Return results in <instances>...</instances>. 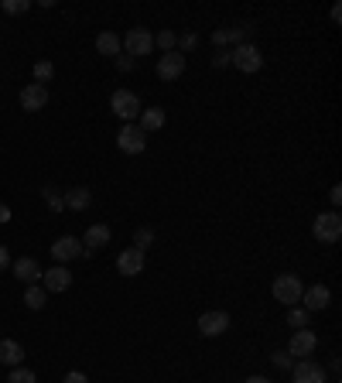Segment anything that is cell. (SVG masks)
<instances>
[{
    "mask_svg": "<svg viewBox=\"0 0 342 383\" xmlns=\"http://www.w3.org/2000/svg\"><path fill=\"white\" fill-rule=\"evenodd\" d=\"M116 148H120L123 154H141V151L147 148V134H144L137 123H123L120 134H116Z\"/></svg>",
    "mask_w": 342,
    "mask_h": 383,
    "instance_id": "6da1fadb",
    "label": "cell"
},
{
    "mask_svg": "<svg viewBox=\"0 0 342 383\" xmlns=\"http://www.w3.org/2000/svg\"><path fill=\"white\" fill-rule=\"evenodd\" d=\"M110 107H114V113L123 123H134V120L141 116V100H137L130 89H116L114 96H110Z\"/></svg>",
    "mask_w": 342,
    "mask_h": 383,
    "instance_id": "7a4b0ae2",
    "label": "cell"
},
{
    "mask_svg": "<svg viewBox=\"0 0 342 383\" xmlns=\"http://www.w3.org/2000/svg\"><path fill=\"white\" fill-rule=\"evenodd\" d=\"M312 233H315V240H322V243H339V236H342L339 213H322V216L312 222Z\"/></svg>",
    "mask_w": 342,
    "mask_h": 383,
    "instance_id": "3957f363",
    "label": "cell"
},
{
    "mask_svg": "<svg viewBox=\"0 0 342 383\" xmlns=\"http://www.w3.org/2000/svg\"><path fill=\"white\" fill-rule=\"evenodd\" d=\"M301 294H305V287H301V280L294 277V274H281L278 280H274V298L281 301V305H298L301 301Z\"/></svg>",
    "mask_w": 342,
    "mask_h": 383,
    "instance_id": "277c9868",
    "label": "cell"
},
{
    "mask_svg": "<svg viewBox=\"0 0 342 383\" xmlns=\"http://www.w3.org/2000/svg\"><path fill=\"white\" fill-rule=\"evenodd\" d=\"M130 58H137V55H151L154 52V35L151 31H144V28H130L127 31V38L120 42Z\"/></svg>",
    "mask_w": 342,
    "mask_h": 383,
    "instance_id": "5b68a950",
    "label": "cell"
},
{
    "mask_svg": "<svg viewBox=\"0 0 342 383\" xmlns=\"http://www.w3.org/2000/svg\"><path fill=\"white\" fill-rule=\"evenodd\" d=\"M229 62L240 69V72H260V65H264V55L257 45H236V52L229 55Z\"/></svg>",
    "mask_w": 342,
    "mask_h": 383,
    "instance_id": "8992f818",
    "label": "cell"
},
{
    "mask_svg": "<svg viewBox=\"0 0 342 383\" xmlns=\"http://www.w3.org/2000/svg\"><path fill=\"white\" fill-rule=\"evenodd\" d=\"M48 107V86H38V82H28L21 89V109L28 113H38V109Z\"/></svg>",
    "mask_w": 342,
    "mask_h": 383,
    "instance_id": "52a82bcc",
    "label": "cell"
},
{
    "mask_svg": "<svg viewBox=\"0 0 342 383\" xmlns=\"http://www.w3.org/2000/svg\"><path fill=\"white\" fill-rule=\"evenodd\" d=\"M181 72H185V55L181 52H165L161 58H158V79L174 82Z\"/></svg>",
    "mask_w": 342,
    "mask_h": 383,
    "instance_id": "ba28073f",
    "label": "cell"
},
{
    "mask_svg": "<svg viewBox=\"0 0 342 383\" xmlns=\"http://www.w3.org/2000/svg\"><path fill=\"white\" fill-rule=\"evenodd\" d=\"M107 243H110V226L96 222V226H89V229H86V240H82V253H86V257H93V253H100V250H103Z\"/></svg>",
    "mask_w": 342,
    "mask_h": 383,
    "instance_id": "9c48e42d",
    "label": "cell"
},
{
    "mask_svg": "<svg viewBox=\"0 0 342 383\" xmlns=\"http://www.w3.org/2000/svg\"><path fill=\"white\" fill-rule=\"evenodd\" d=\"M315 346H318V335H315L312 328H298V332L291 335L287 353H291V356H312V353H315Z\"/></svg>",
    "mask_w": 342,
    "mask_h": 383,
    "instance_id": "30bf717a",
    "label": "cell"
},
{
    "mask_svg": "<svg viewBox=\"0 0 342 383\" xmlns=\"http://www.w3.org/2000/svg\"><path fill=\"white\" fill-rule=\"evenodd\" d=\"M301 308L305 312H322V308H329V301H332V291L325 287V284H315V287H308L305 294H301Z\"/></svg>",
    "mask_w": 342,
    "mask_h": 383,
    "instance_id": "8fae6325",
    "label": "cell"
},
{
    "mask_svg": "<svg viewBox=\"0 0 342 383\" xmlns=\"http://www.w3.org/2000/svg\"><path fill=\"white\" fill-rule=\"evenodd\" d=\"M42 280H45L42 287H45V291H52V294H58V291H69V287H72V274L65 271L62 264H58V267H48V271H42Z\"/></svg>",
    "mask_w": 342,
    "mask_h": 383,
    "instance_id": "7c38bea8",
    "label": "cell"
},
{
    "mask_svg": "<svg viewBox=\"0 0 342 383\" xmlns=\"http://www.w3.org/2000/svg\"><path fill=\"white\" fill-rule=\"evenodd\" d=\"M116 271L123 274V277H137V274L144 271V253L134 250V247H127V250L116 257Z\"/></svg>",
    "mask_w": 342,
    "mask_h": 383,
    "instance_id": "4fadbf2b",
    "label": "cell"
},
{
    "mask_svg": "<svg viewBox=\"0 0 342 383\" xmlns=\"http://www.w3.org/2000/svg\"><path fill=\"white\" fill-rule=\"evenodd\" d=\"M82 253V243L75 240V236H58L55 243H52V257H55L58 264H65V260H75Z\"/></svg>",
    "mask_w": 342,
    "mask_h": 383,
    "instance_id": "5bb4252c",
    "label": "cell"
},
{
    "mask_svg": "<svg viewBox=\"0 0 342 383\" xmlns=\"http://www.w3.org/2000/svg\"><path fill=\"white\" fill-rule=\"evenodd\" d=\"M226 328H229L226 312H206V315H199V332L202 335H223Z\"/></svg>",
    "mask_w": 342,
    "mask_h": 383,
    "instance_id": "9a60e30c",
    "label": "cell"
},
{
    "mask_svg": "<svg viewBox=\"0 0 342 383\" xmlns=\"http://www.w3.org/2000/svg\"><path fill=\"white\" fill-rule=\"evenodd\" d=\"M291 373H294V383H325V370L312 359H301L298 366H291Z\"/></svg>",
    "mask_w": 342,
    "mask_h": 383,
    "instance_id": "2e32d148",
    "label": "cell"
},
{
    "mask_svg": "<svg viewBox=\"0 0 342 383\" xmlns=\"http://www.w3.org/2000/svg\"><path fill=\"white\" fill-rule=\"evenodd\" d=\"M14 277L24 280V284H35L42 277V264L35 257H21V260H14Z\"/></svg>",
    "mask_w": 342,
    "mask_h": 383,
    "instance_id": "e0dca14e",
    "label": "cell"
},
{
    "mask_svg": "<svg viewBox=\"0 0 342 383\" xmlns=\"http://www.w3.org/2000/svg\"><path fill=\"white\" fill-rule=\"evenodd\" d=\"M62 199H65V209H75V213H82V209L93 206V192L82 188V185H79V188H69Z\"/></svg>",
    "mask_w": 342,
    "mask_h": 383,
    "instance_id": "ac0fdd59",
    "label": "cell"
},
{
    "mask_svg": "<svg viewBox=\"0 0 342 383\" xmlns=\"http://www.w3.org/2000/svg\"><path fill=\"white\" fill-rule=\"evenodd\" d=\"M165 120H168V113H165V109L151 107V109H141V123H137V127H141L144 134H151V130H161V127H165Z\"/></svg>",
    "mask_w": 342,
    "mask_h": 383,
    "instance_id": "d6986e66",
    "label": "cell"
},
{
    "mask_svg": "<svg viewBox=\"0 0 342 383\" xmlns=\"http://www.w3.org/2000/svg\"><path fill=\"white\" fill-rule=\"evenodd\" d=\"M21 359H24L21 342H14V339H0V363H3V366H21Z\"/></svg>",
    "mask_w": 342,
    "mask_h": 383,
    "instance_id": "ffe728a7",
    "label": "cell"
},
{
    "mask_svg": "<svg viewBox=\"0 0 342 383\" xmlns=\"http://www.w3.org/2000/svg\"><path fill=\"white\" fill-rule=\"evenodd\" d=\"M45 301H48V291H45V287H38V284H31V287L24 291V305H28L31 312H38V308H45Z\"/></svg>",
    "mask_w": 342,
    "mask_h": 383,
    "instance_id": "44dd1931",
    "label": "cell"
},
{
    "mask_svg": "<svg viewBox=\"0 0 342 383\" xmlns=\"http://www.w3.org/2000/svg\"><path fill=\"white\" fill-rule=\"evenodd\" d=\"M96 48H100V55H120V38H116L114 31H103L96 38Z\"/></svg>",
    "mask_w": 342,
    "mask_h": 383,
    "instance_id": "7402d4cb",
    "label": "cell"
},
{
    "mask_svg": "<svg viewBox=\"0 0 342 383\" xmlns=\"http://www.w3.org/2000/svg\"><path fill=\"white\" fill-rule=\"evenodd\" d=\"M308 319H312V312H305V308H298V305L287 308V326L291 328H308Z\"/></svg>",
    "mask_w": 342,
    "mask_h": 383,
    "instance_id": "603a6c76",
    "label": "cell"
},
{
    "mask_svg": "<svg viewBox=\"0 0 342 383\" xmlns=\"http://www.w3.org/2000/svg\"><path fill=\"white\" fill-rule=\"evenodd\" d=\"M52 75H55V65H52V62H45V58L35 62V82H38V86L52 82Z\"/></svg>",
    "mask_w": 342,
    "mask_h": 383,
    "instance_id": "cb8c5ba5",
    "label": "cell"
},
{
    "mask_svg": "<svg viewBox=\"0 0 342 383\" xmlns=\"http://www.w3.org/2000/svg\"><path fill=\"white\" fill-rule=\"evenodd\" d=\"M151 243H154V229H147V226H141V229L134 233V250H141V253H144V250H147Z\"/></svg>",
    "mask_w": 342,
    "mask_h": 383,
    "instance_id": "d4e9b609",
    "label": "cell"
},
{
    "mask_svg": "<svg viewBox=\"0 0 342 383\" xmlns=\"http://www.w3.org/2000/svg\"><path fill=\"white\" fill-rule=\"evenodd\" d=\"M7 383H38V380H35V373H31L28 366H14L10 377H7Z\"/></svg>",
    "mask_w": 342,
    "mask_h": 383,
    "instance_id": "484cf974",
    "label": "cell"
},
{
    "mask_svg": "<svg viewBox=\"0 0 342 383\" xmlns=\"http://www.w3.org/2000/svg\"><path fill=\"white\" fill-rule=\"evenodd\" d=\"M45 202L52 206V213H62V209H65V199L58 195V188H45Z\"/></svg>",
    "mask_w": 342,
    "mask_h": 383,
    "instance_id": "4316f807",
    "label": "cell"
},
{
    "mask_svg": "<svg viewBox=\"0 0 342 383\" xmlns=\"http://www.w3.org/2000/svg\"><path fill=\"white\" fill-rule=\"evenodd\" d=\"M28 7H31L28 0H3V10H7V14H24Z\"/></svg>",
    "mask_w": 342,
    "mask_h": 383,
    "instance_id": "83f0119b",
    "label": "cell"
},
{
    "mask_svg": "<svg viewBox=\"0 0 342 383\" xmlns=\"http://www.w3.org/2000/svg\"><path fill=\"white\" fill-rule=\"evenodd\" d=\"M271 359H274V366H278V370H291V366H294V359H291V353H274Z\"/></svg>",
    "mask_w": 342,
    "mask_h": 383,
    "instance_id": "f1b7e54d",
    "label": "cell"
},
{
    "mask_svg": "<svg viewBox=\"0 0 342 383\" xmlns=\"http://www.w3.org/2000/svg\"><path fill=\"white\" fill-rule=\"evenodd\" d=\"M174 42H178V38H174V31H161V35H158V45H161L165 52H171V48H174Z\"/></svg>",
    "mask_w": 342,
    "mask_h": 383,
    "instance_id": "f546056e",
    "label": "cell"
},
{
    "mask_svg": "<svg viewBox=\"0 0 342 383\" xmlns=\"http://www.w3.org/2000/svg\"><path fill=\"white\" fill-rule=\"evenodd\" d=\"M195 45H199V35H181V48H185V52H192ZM185 52H181V55H185Z\"/></svg>",
    "mask_w": 342,
    "mask_h": 383,
    "instance_id": "4dcf8cb0",
    "label": "cell"
},
{
    "mask_svg": "<svg viewBox=\"0 0 342 383\" xmlns=\"http://www.w3.org/2000/svg\"><path fill=\"white\" fill-rule=\"evenodd\" d=\"M62 383H89V377L86 373H79V370H72V373H65V380Z\"/></svg>",
    "mask_w": 342,
    "mask_h": 383,
    "instance_id": "1f68e13d",
    "label": "cell"
},
{
    "mask_svg": "<svg viewBox=\"0 0 342 383\" xmlns=\"http://www.w3.org/2000/svg\"><path fill=\"white\" fill-rule=\"evenodd\" d=\"M116 69H120V72L134 69V58H127V55H116Z\"/></svg>",
    "mask_w": 342,
    "mask_h": 383,
    "instance_id": "d6a6232c",
    "label": "cell"
},
{
    "mask_svg": "<svg viewBox=\"0 0 342 383\" xmlns=\"http://www.w3.org/2000/svg\"><path fill=\"white\" fill-rule=\"evenodd\" d=\"M329 199H332V206H339V202H342V185H332V192H329Z\"/></svg>",
    "mask_w": 342,
    "mask_h": 383,
    "instance_id": "836d02e7",
    "label": "cell"
},
{
    "mask_svg": "<svg viewBox=\"0 0 342 383\" xmlns=\"http://www.w3.org/2000/svg\"><path fill=\"white\" fill-rule=\"evenodd\" d=\"M3 267H10V253H7V247H0V271Z\"/></svg>",
    "mask_w": 342,
    "mask_h": 383,
    "instance_id": "e575fe53",
    "label": "cell"
},
{
    "mask_svg": "<svg viewBox=\"0 0 342 383\" xmlns=\"http://www.w3.org/2000/svg\"><path fill=\"white\" fill-rule=\"evenodd\" d=\"M0 222H10V206L0 202Z\"/></svg>",
    "mask_w": 342,
    "mask_h": 383,
    "instance_id": "d590c367",
    "label": "cell"
},
{
    "mask_svg": "<svg viewBox=\"0 0 342 383\" xmlns=\"http://www.w3.org/2000/svg\"><path fill=\"white\" fill-rule=\"evenodd\" d=\"M246 383H271V380H264V377H250Z\"/></svg>",
    "mask_w": 342,
    "mask_h": 383,
    "instance_id": "8d00e7d4",
    "label": "cell"
}]
</instances>
